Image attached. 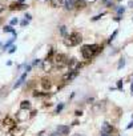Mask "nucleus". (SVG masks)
Returning <instances> with one entry per match:
<instances>
[{
  "label": "nucleus",
  "instance_id": "f257e3e1",
  "mask_svg": "<svg viewBox=\"0 0 133 136\" xmlns=\"http://www.w3.org/2000/svg\"><path fill=\"white\" fill-rule=\"evenodd\" d=\"M101 49H103V47L98 45V44H87V45H83V48H81V55H83L84 59L91 60V59L95 58Z\"/></svg>",
  "mask_w": 133,
  "mask_h": 136
},
{
  "label": "nucleus",
  "instance_id": "f03ea898",
  "mask_svg": "<svg viewBox=\"0 0 133 136\" xmlns=\"http://www.w3.org/2000/svg\"><path fill=\"white\" fill-rule=\"evenodd\" d=\"M83 41V36H81L80 32H72L69 35H66L64 38V44L66 47H75V45H79V44Z\"/></svg>",
  "mask_w": 133,
  "mask_h": 136
},
{
  "label": "nucleus",
  "instance_id": "7ed1b4c3",
  "mask_svg": "<svg viewBox=\"0 0 133 136\" xmlns=\"http://www.w3.org/2000/svg\"><path fill=\"white\" fill-rule=\"evenodd\" d=\"M52 61H53V64H55V65H57L59 68H61V67H64V65H68L69 59L66 58L65 55H63V53H56Z\"/></svg>",
  "mask_w": 133,
  "mask_h": 136
},
{
  "label": "nucleus",
  "instance_id": "20e7f679",
  "mask_svg": "<svg viewBox=\"0 0 133 136\" xmlns=\"http://www.w3.org/2000/svg\"><path fill=\"white\" fill-rule=\"evenodd\" d=\"M3 128L6 131H12L16 128V122H15L12 117H9V116H7L6 119L3 120Z\"/></svg>",
  "mask_w": 133,
  "mask_h": 136
},
{
  "label": "nucleus",
  "instance_id": "39448f33",
  "mask_svg": "<svg viewBox=\"0 0 133 136\" xmlns=\"http://www.w3.org/2000/svg\"><path fill=\"white\" fill-rule=\"evenodd\" d=\"M83 65H84V64L79 63L76 59H71V60L68 61V68H69V71H79Z\"/></svg>",
  "mask_w": 133,
  "mask_h": 136
},
{
  "label": "nucleus",
  "instance_id": "423d86ee",
  "mask_svg": "<svg viewBox=\"0 0 133 136\" xmlns=\"http://www.w3.org/2000/svg\"><path fill=\"white\" fill-rule=\"evenodd\" d=\"M29 116L31 115L28 113V110H20L16 113V120H18V122H25Z\"/></svg>",
  "mask_w": 133,
  "mask_h": 136
},
{
  "label": "nucleus",
  "instance_id": "0eeeda50",
  "mask_svg": "<svg viewBox=\"0 0 133 136\" xmlns=\"http://www.w3.org/2000/svg\"><path fill=\"white\" fill-rule=\"evenodd\" d=\"M27 7H28L27 4L16 1V3H12L11 6H9V9H11V11H21V9H25Z\"/></svg>",
  "mask_w": 133,
  "mask_h": 136
},
{
  "label": "nucleus",
  "instance_id": "6e6552de",
  "mask_svg": "<svg viewBox=\"0 0 133 136\" xmlns=\"http://www.w3.org/2000/svg\"><path fill=\"white\" fill-rule=\"evenodd\" d=\"M77 76V71H68V72L65 73V75L63 76V81H71V80H73V79Z\"/></svg>",
  "mask_w": 133,
  "mask_h": 136
},
{
  "label": "nucleus",
  "instance_id": "1a4fd4ad",
  "mask_svg": "<svg viewBox=\"0 0 133 136\" xmlns=\"http://www.w3.org/2000/svg\"><path fill=\"white\" fill-rule=\"evenodd\" d=\"M52 67H53L52 60H44L43 63H41V68H43V71H45V72H49V71L52 70Z\"/></svg>",
  "mask_w": 133,
  "mask_h": 136
},
{
  "label": "nucleus",
  "instance_id": "9d476101",
  "mask_svg": "<svg viewBox=\"0 0 133 136\" xmlns=\"http://www.w3.org/2000/svg\"><path fill=\"white\" fill-rule=\"evenodd\" d=\"M41 85H43V88L45 91L51 90V87H52V80H51V79H48V78L41 79Z\"/></svg>",
  "mask_w": 133,
  "mask_h": 136
},
{
  "label": "nucleus",
  "instance_id": "9b49d317",
  "mask_svg": "<svg viewBox=\"0 0 133 136\" xmlns=\"http://www.w3.org/2000/svg\"><path fill=\"white\" fill-rule=\"evenodd\" d=\"M101 132L103 133H107V135H110L113 132V127L109 124V123H104L101 127Z\"/></svg>",
  "mask_w": 133,
  "mask_h": 136
},
{
  "label": "nucleus",
  "instance_id": "f8f14e48",
  "mask_svg": "<svg viewBox=\"0 0 133 136\" xmlns=\"http://www.w3.org/2000/svg\"><path fill=\"white\" fill-rule=\"evenodd\" d=\"M12 136H24L25 135V128H20V127H16L15 130H12Z\"/></svg>",
  "mask_w": 133,
  "mask_h": 136
},
{
  "label": "nucleus",
  "instance_id": "ddd939ff",
  "mask_svg": "<svg viewBox=\"0 0 133 136\" xmlns=\"http://www.w3.org/2000/svg\"><path fill=\"white\" fill-rule=\"evenodd\" d=\"M57 133L59 135H68L69 133V127L68 125H59L57 127Z\"/></svg>",
  "mask_w": 133,
  "mask_h": 136
},
{
  "label": "nucleus",
  "instance_id": "4468645a",
  "mask_svg": "<svg viewBox=\"0 0 133 136\" xmlns=\"http://www.w3.org/2000/svg\"><path fill=\"white\" fill-rule=\"evenodd\" d=\"M79 0H68V1H65V8L66 9H72L75 8L76 6H77Z\"/></svg>",
  "mask_w": 133,
  "mask_h": 136
},
{
  "label": "nucleus",
  "instance_id": "2eb2a0df",
  "mask_svg": "<svg viewBox=\"0 0 133 136\" xmlns=\"http://www.w3.org/2000/svg\"><path fill=\"white\" fill-rule=\"evenodd\" d=\"M25 78H27V72H24L23 75L20 76V79H19L18 81H16V83H15V85H13V88H18L19 85H21V84L24 83V80H25Z\"/></svg>",
  "mask_w": 133,
  "mask_h": 136
},
{
  "label": "nucleus",
  "instance_id": "dca6fc26",
  "mask_svg": "<svg viewBox=\"0 0 133 136\" xmlns=\"http://www.w3.org/2000/svg\"><path fill=\"white\" fill-rule=\"evenodd\" d=\"M49 3H51V6L53 8H57V7H60L64 3V0H49Z\"/></svg>",
  "mask_w": 133,
  "mask_h": 136
},
{
  "label": "nucleus",
  "instance_id": "f3484780",
  "mask_svg": "<svg viewBox=\"0 0 133 136\" xmlns=\"http://www.w3.org/2000/svg\"><path fill=\"white\" fill-rule=\"evenodd\" d=\"M31 108V103L28 100H23L20 103V110H29Z\"/></svg>",
  "mask_w": 133,
  "mask_h": 136
},
{
  "label": "nucleus",
  "instance_id": "a211bd4d",
  "mask_svg": "<svg viewBox=\"0 0 133 136\" xmlns=\"http://www.w3.org/2000/svg\"><path fill=\"white\" fill-rule=\"evenodd\" d=\"M3 31H4V32H12L13 35H16V32H15V29L12 28V26H7V27H4Z\"/></svg>",
  "mask_w": 133,
  "mask_h": 136
},
{
  "label": "nucleus",
  "instance_id": "6ab92c4d",
  "mask_svg": "<svg viewBox=\"0 0 133 136\" xmlns=\"http://www.w3.org/2000/svg\"><path fill=\"white\" fill-rule=\"evenodd\" d=\"M77 8H84L85 7V0H79V3H77Z\"/></svg>",
  "mask_w": 133,
  "mask_h": 136
},
{
  "label": "nucleus",
  "instance_id": "aec40b11",
  "mask_svg": "<svg viewBox=\"0 0 133 136\" xmlns=\"http://www.w3.org/2000/svg\"><path fill=\"white\" fill-rule=\"evenodd\" d=\"M60 32H61V35L65 38V36H66V27L65 26H61L60 27Z\"/></svg>",
  "mask_w": 133,
  "mask_h": 136
},
{
  "label": "nucleus",
  "instance_id": "412c9836",
  "mask_svg": "<svg viewBox=\"0 0 133 136\" xmlns=\"http://www.w3.org/2000/svg\"><path fill=\"white\" fill-rule=\"evenodd\" d=\"M104 107V103H100V104H97V105H95V107H93V111H95V112H98V110H100V108H103Z\"/></svg>",
  "mask_w": 133,
  "mask_h": 136
},
{
  "label": "nucleus",
  "instance_id": "4be33fe9",
  "mask_svg": "<svg viewBox=\"0 0 133 136\" xmlns=\"http://www.w3.org/2000/svg\"><path fill=\"white\" fill-rule=\"evenodd\" d=\"M124 64H125V60H124V59H121V60H120V63H119V65H117V68H119V70H121L122 67H124Z\"/></svg>",
  "mask_w": 133,
  "mask_h": 136
},
{
  "label": "nucleus",
  "instance_id": "5701e85b",
  "mask_svg": "<svg viewBox=\"0 0 133 136\" xmlns=\"http://www.w3.org/2000/svg\"><path fill=\"white\" fill-rule=\"evenodd\" d=\"M12 41H13V39H11V40H9V41H7V43L4 44V49H7V48H8V47H9V45H11V44H12Z\"/></svg>",
  "mask_w": 133,
  "mask_h": 136
},
{
  "label": "nucleus",
  "instance_id": "b1692460",
  "mask_svg": "<svg viewBox=\"0 0 133 136\" xmlns=\"http://www.w3.org/2000/svg\"><path fill=\"white\" fill-rule=\"evenodd\" d=\"M124 11H125V8H124V7H120V8H117V13H119V15L124 13Z\"/></svg>",
  "mask_w": 133,
  "mask_h": 136
},
{
  "label": "nucleus",
  "instance_id": "393cba45",
  "mask_svg": "<svg viewBox=\"0 0 133 136\" xmlns=\"http://www.w3.org/2000/svg\"><path fill=\"white\" fill-rule=\"evenodd\" d=\"M63 107H64V104H59L57 105V108H56V113H59L61 110H63Z\"/></svg>",
  "mask_w": 133,
  "mask_h": 136
},
{
  "label": "nucleus",
  "instance_id": "a878e982",
  "mask_svg": "<svg viewBox=\"0 0 133 136\" xmlns=\"http://www.w3.org/2000/svg\"><path fill=\"white\" fill-rule=\"evenodd\" d=\"M16 49H18V48H16V47L13 45V47H11V48H9V51H8V52H9V53H13L15 51H16Z\"/></svg>",
  "mask_w": 133,
  "mask_h": 136
},
{
  "label": "nucleus",
  "instance_id": "bb28decb",
  "mask_svg": "<svg viewBox=\"0 0 133 136\" xmlns=\"http://www.w3.org/2000/svg\"><path fill=\"white\" fill-rule=\"evenodd\" d=\"M4 9H6V6H4L3 3H0V13H1V12H3Z\"/></svg>",
  "mask_w": 133,
  "mask_h": 136
},
{
  "label": "nucleus",
  "instance_id": "cd10ccee",
  "mask_svg": "<svg viewBox=\"0 0 133 136\" xmlns=\"http://www.w3.org/2000/svg\"><path fill=\"white\" fill-rule=\"evenodd\" d=\"M116 35H117V31H115V32H113V35H112V36H110V39H109V41H112V40H113V39H115V38H116Z\"/></svg>",
  "mask_w": 133,
  "mask_h": 136
},
{
  "label": "nucleus",
  "instance_id": "c85d7f7f",
  "mask_svg": "<svg viewBox=\"0 0 133 136\" xmlns=\"http://www.w3.org/2000/svg\"><path fill=\"white\" fill-rule=\"evenodd\" d=\"M105 13H101V15H97V16H95V18H93V20H98V19L101 18V16H104Z\"/></svg>",
  "mask_w": 133,
  "mask_h": 136
},
{
  "label": "nucleus",
  "instance_id": "c756f323",
  "mask_svg": "<svg viewBox=\"0 0 133 136\" xmlns=\"http://www.w3.org/2000/svg\"><path fill=\"white\" fill-rule=\"evenodd\" d=\"M15 24H18V19H12L11 20V26H15Z\"/></svg>",
  "mask_w": 133,
  "mask_h": 136
},
{
  "label": "nucleus",
  "instance_id": "7c9ffc66",
  "mask_svg": "<svg viewBox=\"0 0 133 136\" xmlns=\"http://www.w3.org/2000/svg\"><path fill=\"white\" fill-rule=\"evenodd\" d=\"M132 127H133V116H132V122H130L129 124H128V127H127V128L129 130V128H132Z\"/></svg>",
  "mask_w": 133,
  "mask_h": 136
},
{
  "label": "nucleus",
  "instance_id": "2f4dec72",
  "mask_svg": "<svg viewBox=\"0 0 133 136\" xmlns=\"http://www.w3.org/2000/svg\"><path fill=\"white\" fill-rule=\"evenodd\" d=\"M31 19H32V16H31V15H25V20H31Z\"/></svg>",
  "mask_w": 133,
  "mask_h": 136
},
{
  "label": "nucleus",
  "instance_id": "473e14b6",
  "mask_svg": "<svg viewBox=\"0 0 133 136\" xmlns=\"http://www.w3.org/2000/svg\"><path fill=\"white\" fill-rule=\"evenodd\" d=\"M37 64H40V60H39V59H36V60L33 61V65H37Z\"/></svg>",
  "mask_w": 133,
  "mask_h": 136
},
{
  "label": "nucleus",
  "instance_id": "72a5a7b5",
  "mask_svg": "<svg viewBox=\"0 0 133 136\" xmlns=\"http://www.w3.org/2000/svg\"><path fill=\"white\" fill-rule=\"evenodd\" d=\"M121 87H122V81L120 80L119 83H117V88H121Z\"/></svg>",
  "mask_w": 133,
  "mask_h": 136
},
{
  "label": "nucleus",
  "instance_id": "f704fd0d",
  "mask_svg": "<svg viewBox=\"0 0 133 136\" xmlns=\"http://www.w3.org/2000/svg\"><path fill=\"white\" fill-rule=\"evenodd\" d=\"M75 115H76V116H80V115H81V111H76Z\"/></svg>",
  "mask_w": 133,
  "mask_h": 136
},
{
  "label": "nucleus",
  "instance_id": "c9c22d12",
  "mask_svg": "<svg viewBox=\"0 0 133 136\" xmlns=\"http://www.w3.org/2000/svg\"><path fill=\"white\" fill-rule=\"evenodd\" d=\"M27 23H28V20H23V21H21V26H25Z\"/></svg>",
  "mask_w": 133,
  "mask_h": 136
},
{
  "label": "nucleus",
  "instance_id": "e433bc0d",
  "mask_svg": "<svg viewBox=\"0 0 133 136\" xmlns=\"http://www.w3.org/2000/svg\"><path fill=\"white\" fill-rule=\"evenodd\" d=\"M49 136H60V135H59L57 132H55V133H51V135H49Z\"/></svg>",
  "mask_w": 133,
  "mask_h": 136
},
{
  "label": "nucleus",
  "instance_id": "4c0bfd02",
  "mask_svg": "<svg viewBox=\"0 0 133 136\" xmlns=\"http://www.w3.org/2000/svg\"><path fill=\"white\" fill-rule=\"evenodd\" d=\"M130 92H132V95H133V84L130 85Z\"/></svg>",
  "mask_w": 133,
  "mask_h": 136
},
{
  "label": "nucleus",
  "instance_id": "58836bf2",
  "mask_svg": "<svg viewBox=\"0 0 133 136\" xmlns=\"http://www.w3.org/2000/svg\"><path fill=\"white\" fill-rule=\"evenodd\" d=\"M39 136H44V131H43V132H40V133H39Z\"/></svg>",
  "mask_w": 133,
  "mask_h": 136
},
{
  "label": "nucleus",
  "instance_id": "ea45409f",
  "mask_svg": "<svg viewBox=\"0 0 133 136\" xmlns=\"http://www.w3.org/2000/svg\"><path fill=\"white\" fill-rule=\"evenodd\" d=\"M101 136H110V135H107V133H103L101 132Z\"/></svg>",
  "mask_w": 133,
  "mask_h": 136
},
{
  "label": "nucleus",
  "instance_id": "a19ab883",
  "mask_svg": "<svg viewBox=\"0 0 133 136\" xmlns=\"http://www.w3.org/2000/svg\"><path fill=\"white\" fill-rule=\"evenodd\" d=\"M72 136H84V135H79V133H77V135H72Z\"/></svg>",
  "mask_w": 133,
  "mask_h": 136
},
{
  "label": "nucleus",
  "instance_id": "79ce46f5",
  "mask_svg": "<svg viewBox=\"0 0 133 136\" xmlns=\"http://www.w3.org/2000/svg\"><path fill=\"white\" fill-rule=\"evenodd\" d=\"M6 136H12V133H7V135Z\"/></svg>",
  "mask_w": 133,
  "mask_h": 136
},
{
  "label": "nucleus",
  "instance_id": "37998d69",
  "mask_svg": "<svg viewBox=\"0 0 133 136\" xmlns=\"http://www.w3.org/2000/svg\"><path fill=\"white\" fill-rule=\"evenodd\" d=\"M23 1H24V0H19V3H23Z\"/></svg>",
  "mask_w": 133,
  "mask_h": 136
},
{
  "label": "nucleus",
  "instance_id": "c03bdc74",
  "mask_svg": "<svg viewBox=\"0 0 133 136\" xmlns=\"http://www.w3.org/2000/svg\"><path fill=\"white\" fill-rule=\"evenodd\" d=\"M40 1H43V3H44V1H47V0H40Z\"/></svg>",
  "mask_w": 133,
  "mask_h": 136
}]
</instances>
